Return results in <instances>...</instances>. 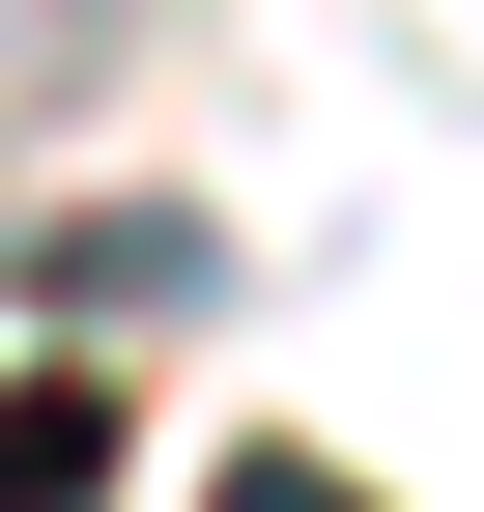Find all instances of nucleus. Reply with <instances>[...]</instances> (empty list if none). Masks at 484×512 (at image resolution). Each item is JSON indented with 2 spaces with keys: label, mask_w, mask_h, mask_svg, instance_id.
Segmentation results:
<instances>
[{
  "label": "nucleus",
  "mask_w": 484,
  "mask_h": 512,
  "mask_svg": "<svg viewBox=\"0 0 484 512\" xmlns=\"http://www.w3.org/2000/svg\"><path fill=\"white\" fill-rule=\"evenodd\" d=\"M29 313H57V342H143V313H228V228H200V200H57V228H29Z\"/></svg>",
  "instance_id": "nucleus-1"
},
{
  "label": "nucleus",
  "mask_w": 484,
  "mask_h": 512,
  "mask_svg": "<svg viewBox=\"0 0 484 512\" xmlns=\"http://www.w3.org/2000/svg\"><path fill=\"white\" fill-rule=\"evenodd\" d=\"M86 484H114V399L29 370V399H0V512H86Z\"/></svg>",
  "instance_id": "nucleus-2"
},
{
  "label": "nucleus",
  "mask_w": 484,
  "mask_h": 512,
  "mask_svg": "<svg viewBox=\"0 0 484 512\" xmlns=\"http://www.w3.org/2000/svg\"><path fill=\"white\" fill-rule=\"evenodd\" d=\"M143 57V0H0V114H57V86H114Z\"/></svg>",
  "instance_id": "nucleus-3"
},
{
  "label": "nucleus",
  "mask_w": 484,
  "mask_h": 512,
  "mask_svg": "<svg viewBox=\"0 0 484 512\" xmlns=\"http://www.w3.org/2000/svg\"><path fill=\"white\" fill-rule=\"evenodd\" d=\"M200 512H371V484H342V456H228Z\"/></svg>",
  "instance_id": "nucleus-4"
}]
</instances>
